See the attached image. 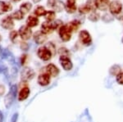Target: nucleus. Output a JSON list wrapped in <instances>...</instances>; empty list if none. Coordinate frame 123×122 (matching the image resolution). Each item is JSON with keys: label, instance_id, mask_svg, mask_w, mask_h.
<instances>
[{"label": "nucleus", "instance_id": "f257e3e1", "mask_svg": "<svg viewBox=\"0 0 123 122\" xmlns=\"http://www.w3.org/2000/svg\"><path fill=\"white\" fill-rule=\"evenodd\" d=\"M17 86L16 84H13V85H12L11 88H10L9 93L4 98V104H5V107L7 108H9L12 106L16 96H17Z\"/></svg>", "mask_w": 123, "mask_h": 122}, {"label": "nucleus", "instance_id": "f03ea898", "mask_svg": "<svg viewBox=\"0 0 123 122\" xmlns=\"http://www.w3.org/2000/svg\"><path fill=\"white\" fill-rule=\"evenodd\" d=\"M59 36H60L61 39L64 42H67L71 38V30L68 27L67 25H64L59 29Z\"/></svg>", "mask_w": 123, "mask_h": 122}, {"label": "nucleus", "instance_id": "7ed1b4c3", "mask_svg": "<svg viewBox=\"0 0 123 122\" xmlns=\"http://www.w3.org/2000/svg\"><path fill=\"white\" fill-rule=\"evenodd\" d=\"M35 71L33 70V69L30 67H25L23 68V70L21 72V80L25 82H27L29 80H31L35 77Z\"/></svg>", "mask_w": 123, "mask_h": 122}, {"label": "nucleus", "instance_id": "20e7f679", "mask_svg": "<svg viewBox=\"0 0 123 122\" xmlns=\"http://www.w3.org/2000/svg\"><path fill=\"white\" fill-rule=\"evenodd\" d=\"M37 55H38V57L41 60L45 61V62L50 60L53 56L50 51H49L45 46L41 47V48H39L38 49V51H37Z\"/></svg>", "mask_w": 123, "mask_h": 122}, {"label": "nucleus", "instance_id": "39448f33", "mask_svg": "<svg viewBox=\"0 0 123 122\" xmlns=\"http://www.w3.org/2000/svg\"><path fill=\"white\" fill-rule=\"evenodd\" d=\"M79 39L80 42L85 46H90L92 44V38L91 35L88 31L86 30H81L79 34Z\"/></svg>", "mask_w": 123, "mask_h": 122}, {"label": "nucleus", "instance_id": "423d86ee", "mask_svg": "<svg viewBox=\"0 0 123 122\" xmlns=\"http://www.w3.org/2000/svg\"><path fill=\"white\" fill-rule=\"evenodd\" d=\"M122 5L119 1H112L109 4V11L112 15H118L122 12Z\"/></svg>", "mask_w": 123, "mask_h": 122}, {"label": "nucleus", "instance_id": "0eeeda50", "mask_svg": "<svg viewBox=\"0 0 123 122\" xmlns=\"http://www.w3.org/2000/svg\"><path fill=\"white\" fill-rule=\"evenodd\" d=\"M18 34L23 40H28L32 36V30L27 25H23L19 29Z\"/></svg>", "mask_w": 123, "mask_h": 122}, {"label": "nucleus", "instance_id": "6e6552de", "mask_svg": "<svg viewBox=\"0 0 123 122\" xmlns=\"http://www.w3.org/2000/svg\"><path fill=\"white\" fill-rule=\"evenodd\" d=\"M59 62L65 70H71L73 68L72 62L67 56H61L59 58Z\"/></svg>", "mask_w": 123, "mask_h": 122}, {"label": "nucleus", "instance_id": "1a4fd4ad", "mask_svg": "<svg viewBox=\"0 0 123 122\" xmlns=\"http://www.w3.org/2000/svg\"><path fill=\"white\" fill-rule=\"evenodd\" d=\"M48 5H50L51 7L54 9V11L57 12H60L65 8V5L60 0H53V1H49L48 2Z\"/></svg>", "mask_w": 123, "mask_h": 122}, {"label": "nucleus", "instance_id": "9d476101", "mask_svg": "<svg viewBox=\"0 0 123 122\" xmlns=\"http://www.w3.org/2000/svg\"><path fill=\"white\" fill-rule=\"evenodd\" d=\"M0 58L2 59H7L10 62H14V57L12 54L11 52H9L7 49L3 48L0 47Z\"/></svg>", "mask_w": 123, "mask_h": 122}, {"label": "nucleus", "instance_id": "9b49d317", "mask_svg": "<svg viewBox=\"0 0 123 122\" xmlns=\"http://www.w3.org/2000/svg\"><path fill=\"white\" fill-rule=\"evenodd\" d=\"M2 27L6 29H12L14 27V22L11 16H7L2 20Z\"/></svg>", "mask_w": 123, "mask_h": 122}, {"label": "nucleus", "instance_id": "f8f14e48", "mask_svg": "<svg viewBox=\"0 0 123 122\" xmlns=\"http://www.w3.org/2000/svg\"><path fill=\"white\" fill-rule=\"evenodd\" d=\"M38 83L41 86H47L50 83V76L48 73L40 74L38 77Z\"/></svg>", "mask_w": 123, "mask_h": 122}, {"label": "nucleus", "instance_id": "ddd939ff", "mask_svg": "<svg viewBox=\"0 0 123 122\" xmlns=\"http://www.w3.org/2000/svg\"><path fill=\"white\" fill-rule=\"evenodd\" d=\"M46 69L47 73L49 75L52 77H56L59 75V70L55 65L53 64H49L48 66L45 67Z\"/></svg>", "mask_w": 123, "mask_h": 122}, {"label": "nucleus", "instance_id": "4468645a", "mask_svg": "<svg viewBox=\"0 0 123 122\" xmlns=\"http://www.w3.org/2000/svg\"><path fill=\"white\" fill-rule=\"evenodd\" d=\"M34 39L37 44H43L47 40V36L42 31H38L34 35Z\"/></svg>", "mask_w": 123, "mask_h": 122}, {"label": "nucleus", "instance_id": "2eb2a0df", "mask_svg": "<svg viewBox=\"0 0 123 122\" xmlns=\"http://www.w3.org/2000/svg\"><path fill=\"white\" fill-rule=\"evenodd\" d=\"M95 5L101 11H106L109 7V0H95Z\"/></svg>", "mask_w": 123, "mask_h": 122}, {"label": "nucleus", "instance_id": "dca6fc26", "mask_svg": "<svg viewBox=\"0 0 123 122\" xmlns=\"http://www.w3.org/2000/svg\"><path fill=\"white\" fill-rule=\"evenodd\" d=\"M65 9L68 13H74L76 10V0H67L65 5Z\"/></svg>", "mask_w": 123, "mask_h": 122}, {"label": "nucleus", "instance_id": "f3484780", "mask_svg": "<svg viewBox=\"0 0 123 122\" xmlns=\"http://www.w3.org/2000/svg\"><path fill=\"white\" fill-rule=\"evenodd\" d=\"M53 30H54L53 26V23H50L49 21H44L43 22L42 25H41V31L43 34H49L51 33Z\"/></svg>", "mask_w": 123, "mask_h": 122}, {"label": "nucleus", "instance_id": "a211bd4d", "mask_svg": "<svg viewBox=\"0 0 123 122\" xmlns=\"http://www.w3.org/2000/svg\"><path fill=\"white\" fill-rule=\"evenodd\" d=\"M12 7L11 3L6 1H0V15L7 12L11 11Z\"/></svg>", "mask_w": 123, "mask_h": 122}, {"label": "nucleus", "instance_id": "6ab92c4d", "mask_svg": "<svg viewBox=\"0 0 123 122\" xmlns=\"http://www.w3.org/2000/svg\"><path fill=\"white\" fill-rule=\"evenodd\" d=\"M30 93H31V91H30V88L28 87L22 88L21 91H20V93H19L18 100H19V101H24V100H25L27 98L29 97Z\"/></svg>", "mask_w": 123, "mask_h": 122}, {"label": "nucleus", "instance_id": "aec40b11", "mask_svg": "<svg viewBox=\"0 0 123 122\" xmlns=\"http://www.w3.org/2000/svg\"><path fill=\"white\" fill-rule=\"evenodd\" d=\"M39 24V19L37 17H34V16H30L26 20V25L30 28L32 27H35Z\"/></svg>", "mask_w": 123, "mask_h": 122}, {"label": "nucleus", "instance_id": "412c9836", "mask_svg": "<svg viewBox=\"0 0 123 122\" xmlns=\"http://www.w3.org/2000/svg\"><path fill=\"white\" fill-rule=\"evenodd\" d=\"M121 72H122V68L117 64L113 65L109 69V74L112 76H117Z\"/></svg>", "mask_w": 123, "mask_h": 122}, {"label": "nucleus", "instance_id": "4be33fe9", "mask_svg": "<svg viewBox=\"0 0 123 122\" xmlns=\"http://www.w3.org/2000/svg\"><path fill=\"white\" fill-rule=\"evenodd\" d=\"M31 8H32V4L31 3H25L23 4H21V7H20V10H21L23 14L28 13L31 10Z\"/></svg>", "mask_w": 123, "mask_h": 122}, {"label": "nucleus", "instance_id": "5701e85b", "mask_svg": "<svg viewBox=\"0 0 123 122\" xmlns=\"http://www.w3.org/2000/svg\"><path fill=\"white\" fill-rule=\"evenodd\" d=\"M80 22L77 21V20H75V21H71L70 23L67 24L68 27L71 30V32H73V31H76L77 29H79V27H80Z\"/></svg>", "mask_w": 123, "mask_h": 122}, {"label": "nucleus", "instance_id": "b1692460", "mask_svg": "<svg viewBox=\"0 0 123 122\" xmlns=\"http://www.w3.org/2000/svg\"><path fill=\"white\" fill-rule=\"evenodd\" d=\"M18 33L17 32L16 30H12L11 33H10V39H11V41L13 43V44H17V42H19L18 40Z\"/></svg>", "mask_w": 123, "mask_h": 122}, {"label": "nucleus", "instance_id": "393cba45", "mask_svg": "<svg viewBox=\"0 0 123 122\" xmlns=\"http://www.w3.org/2000/svg\"><path fill=\"white\" fill-rule=\"evenodd\" d=\"M35 14L38 17H41V16H44L45 13H46V11H45L44 7H42V6H39L36 8L35 9Z\"/></svg>", "mask_w": 123, "mask_h": 122}, {"label": "nucleus", "instance_id": "a878e982", "mask_svg": "<svg viewBox=\"0 0 123 122\" xmlns=\"http://www.w3.org/2000/svg\"><path fill=\"white\" fill-rule=\"evenodd\" d=\"M90 11H92L90 8V7L88 4H84V5H81L80 7H79V12L80 13H83V14H86V13H89Z\"/></svg>", "mask_w": 123, "mask_h": 122}, {"label": "nucleus", "instance_id": "bb28decb", "mask_svg": "<svg viewBox=\"0 0 123 122\" xmlns=\"http://www.w3.org/2000/svg\"><path fill=\"white\" fill-rule=\"evenodd\" d=\"M44 17L48 21H49V22L53 21L55 18V12H53V11L46 12V13H45V15H44Z\"/></svg>", "mask_w": 123, "mask_h": 122}, {"label": "nucleus", "instance_id": "cd10ccee", "mask_svg": "<svg viewBox=\"0 0 123 122\" xmlns=\"http://www.w3.org/2000/svg\"><path fill=\"white\" fill-rule=\"evenodd\" d=\"M23 16L24 14L21 12V10H18V11H16L12 14L11 15L12 18V19H16V20H21L23 18Z\"/></svg>", "mask_w": 123, "mask_h": 122}, {"label": "nucleus", "instance_id": "c85d7f7f", "mask_svg": "<svg viewBox=\"0 0 123 122\" xmlns=\"http://www.w3.org/2000/svg\"><path fill=\"white\" fill-rule=\"evenodd\" d=\"M99 15L98 14L97 12H93L92 13H90V16H89V20L91 21H93V22H95V21H98V20H99Z\"/></svg>", "mask_w": 123, "mask_h": 122}, {"label": "nucleus", "instance_id": "c756f323", "mask_svg": "<svg viewBox=\"0 0 123 122\" xmlns=\"http://www.w3.org/2000/svg\"><path fill=\"white\" fill-rule=\"evenodd\" d=\"M102 20L104 21L105 23H109L111 21H112L114 20V17H112L111 14H108V13H105V14L102 17Z\"/></svg>", "mask_w": 123, "mask_h": 122}, {"label": "nucleus", "instance_id": "7c9ffc66", "mask_svg": "<svg viewBox=\"0 0 123 122\" xmlns=\"http://www.w3.org/2000/svg\"><path fill=\"white\" fill-rule=\"evenodd\" d=\"M45 47L50 51L53 56H54V55L56 54V48H55V45L53 44V43H49V44H47V45Z\"/></svg>", "mask_w": 123, "mask_h": 122}, {"label": "nucleus", "instance_id": "2f4dec72", "mask_svg": "<svg viewBox=\"0 0 123 122\" xmlns=\"http://www.w3.org/2000/svg\"><path fill=\"white\" fill-rule=\"evenodd\" d=\"M53 29H60L62 26V21H60V20H57L55 21L53 23Z\"/></svg>", "mask_w": 123, "mask_h": 122}, {"label": "nucleus", "instance_id": "473e14b6", "mask_svg": "<svg viewBox=\"0 0 123 122\" xmlns=\"http://www.w3.org/2000/svg\"><path fill=\"white\" fill-rule=\"evenodd\" d=\"M58 53L60 54V56H67L68 57V55L70 52H69V51L67 50L66 48H61L58 50Z\"/></svg>", "mask_w": 123, "mask_h": 122}, {"label": "nucleus", "instance_id": "72a5a7b5", "mask_svg": "<svg viewBox=\"0 0 123 122\" xmlns=\"http://www.w3.org/2000/svg\"><path fill=\"white\" fill-rule=\"evenodd\" d=\"M116 80L119 84L123 85V72H121L117 76H116Z\"/></svg>", "mask_w": 123, "mask_h": 122}, {"label": "nucleus", "instance_id": "f704fd0d", "mask_svg": "<svg viewBox=\"0 0 123 122\" xmlns=\"http://www.w3.org/2000/svg\"><path fill=\"white\" fill-rule=\"evenodd\" d=\"M20 44H21V48L22 49V50H24V51L28 50V48H29L28 44H26V43H25V42H21Z\"/></svg>", "mask_w": 123, "mask_h": 122}, {"label": "nucleus", "instance_id": "c9c22d12", "mask_svg": "<svg viewBox=\"0 0 123 122\" xmlns=\"http://www.w3.org/2000/svg\"><path fill=\"white\" fill-rule=\"evenodd\" d=\"M5 93V87L2 84H0V96L3 95V93Z\"/></svg>", "mask_w": 123, "mask_h": 122}, {"label": "nucleus", "instance_id": "e433bc0d", "mask_svg": "<svg viewBox=\"0 0 123 122\" xmlns=\"http://www.w3.org/2000/svg\"><path fill=\"white\" fill-rule=\"evenodd\" d=\"M17 117H18V114H17V113H15L14 115H13L12 118V122H16V121H17Z\"/></svg>", "mask_w": 123, "mask_h": 122}, {"label": "nucleus", "instance_id": "4c0bfd02", "mask_svg": "<svg viewBox=\"0 0 123 122\" xmlns=\"http://www.w3.org/2000/svg\"><path fill=\"white\" fill-rule=\"evenodd\" d=\"M22 58H21V64H25V58H26V55H23V56H21Z\"/></svg>", "mask_w": 123, "mask_h": 122}, {"label": "nucleus", "instance_id": "58836bf2", "mask_svg": "<svg viewBox=\"0 0 123 122\" xmlns=\"http://www.w3.org/2000/svg\"><path fill=\"white\" fill-rule=\"evenodd\" d=\"M3 115L2 113V111H0V122H3Z\"/></svg>", "mask_w": 123, "mask_h": 122}, {"label": "nucleus", "instance_id": "ea45409f", "mask_svg": "<svg viewBox=\"0 0 123 122\" xmlns=\"http://www.w3.org/2000/svg\"><path fill=\"white\" fill-rule=\"evenodd\" d=\"M40 1H41V0H33V2L35 3H39V2H40Z\"/></svg>", "mask_w": 123, "mask_h": 122}, {"label": "nucleus", "instance_id": "a19ab883", "mask_svg": "<svg viewBox=\"0 0 123 122\" xmlns=\"http://www.w3.org/2000/svg\"><path fill=\"white\" fill-rule=\"evenodd\" d=\"M3 70V66H0V73H1L2 71Z\"/></svg>", "mask_w": 123, "mask_h": 122}, {"label": "nucleus", "instance_id": "79ce46f5", "mask_svg": "<svg viewBox=\"0 0 123 122\" xmlns=\"http://www.w3.org/2000/svg\"><path fill=\"white\" fill-rule=\"evenodd\" d=\"M12 2H14V3H17V2H19L20 0H12Z\"/></svg>", "mask_w": 123, "mask_h": 122}, {"label": "nucleus", "instance_id": "37998d69", "mask_svg": "<svg viewBox=\"0 0 123 122\" xmlns=\"http://www.w3.org/2000/svg\"><path fill=\"white\" fill-rule=\"evenodd\" d=\"M1 39H2V38H1V35H0V41H1Z\"/></svg>", "mask_w": 123, "mask_h": 122}, {"label": "nucleus", "instance_id": "c03bdc74", "mask_svg": "<svg viewBox=\"0 0 123 122\" xmlns=\"http://www.w3.org/2000/svg\"><path fill=\"white\" fill-rule=\"evenodd\" d=\"M122 43H123V38H122Z\"/></svg>", "mask_w": 123, "mask_h": 122}]
</instances>
